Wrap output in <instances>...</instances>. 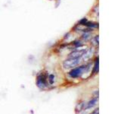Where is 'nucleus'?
<instances>
[{
    "label": "nucleus",
    "instance_id": "nucleus-1",
    "mask_svg": "<svg viewBox=\"0 0 121 114\" xmlns=\"http://www.w3.org/2000/svg\"><path fill=\"white\" fill-rule=\"evenodd\" d=\"M89 66H90V64L87 65V66H81L79 67L73 68V69H72L69 72V75L72 78H79V77H80V76L83 73H85L86 71H87L89 70Z\"/></svg>",
    "mask_w": 121,
    "mask_h": 114
},
{
    "label": "nucleus",
    "instance_id": "nucleus-2",
    "mask_svg": "<svg viewBox=\"0 0 121 114\" xmlns=\"http://www.w3.org/2000/svg\"><path fill=\"white\" fill-rule=\"evenodd\" d=\"M81 58H69L64 62L63 65L65 68H73L81 62Z\"/></svg>",
    "mask_w": 121,
    "mask_h": 114
},
{
    "label": "nucleus",
    "instance_id": "nucleus-3",
    "mask_svg": "<svg viewBox=\"0 0 121 114\" xmlns=\"http://www.w3.org/2000/svg\"><path fill=\"white\" fill-rule=\"evenodd\" d=\"M36 84L40 88H45L48 87V84L46 81V75H45L43 73H42L37 77Z\"/></svg>",
    "mask_w": 121,
    "mask_h": 114
},
{
    "label": "nucleus",
    "instance_id": "nucleus-4",
    "mask_svg": "<svg viewBox=\"0 0 121 114\" xmlns=\"http://www.w3.org/2000/svg\"><path fill=\"white\" fill-rule=\"evenodd\" d=\"M86 49H77V50L73 51L69 54V58H81L83 53L85 52Z\"/></svg>",
    "mask_w": 121,
    "mask_h": 114
},
{
    "label": "nucleus",
    "instance_id": "nucleus-5",
    "mask_svg": "<svg viewBox=\"0 0 121 114\" xmlns=\"http://www.w3.org/2000/svg\"><path fill=\"white\" fill-rule=\"evenodd\" d=\"M92 54H93V49L92 48H89V49H87V50L85 51V52L82 54L81 59L83 61H86V60L89 59L92 56Z\"/></svg>",
    "mask_w": 121,
    "mask_h": 114
},
{
    "label": "nucleus",
    "instance_id": "nucleus-6",
    "mask_svg": "<svg viewBox=\"0 0 121 114\" xmlns=\"http://www.w3.org/2000/svg\"><path fill=\"white\" fill-rule=\"evenodd\" d=\"M98 100V97H95L93 99H92L88 104H86V109H89L90 108H92L94 106H95Z\"/></svg>",
    "mask_w": 121,
    "mask_h": 114
},
{
    "label": "nucleus",
    "instance_id": "nucleus-7",
    "mask_svg": "<svg viewBox=\"0 0 121 114\" xmlns=\"http://www.w3.org/2000/svg\"><path fill=\"white\" fill-rule=\"evenodd\" d=\"M86 102L79 103V104L77 106V107H76V109H77V111H81V110L86 109Z\"/></svg>",
    "mask_w": 121,
    "mask_h": 114
},
{
    "label": "nucleus",
    "instance_id": "nucleus-8",
    "mask_svg": "<svg viewBox=\"0 0 121 114\" xmlns=\"http://www.w3.org/2000/svg\"><path fill=\"white\" fill-rule=\"evenodd\" d=\"M98 71V57H97V59H95V66H94L92 73L95 74Z\"/></svg>",
    "mask_w": 121,
    "mask_h": 114
},
{
    "label": "nucleus",
    "instance_id": "nucleus-9",
    "mask_svg": "<svg viewBox=\"0 0 121 114\" xmlns=\"http://www.w3.org/2000/svg\"><path fill=\"white\" fill-rule=\"evenodd\" d=\"M85 25L87 26V27H89V28H98V24H94V23H92V22H88V21H87L85 24Z\"/></svg>",
    "mask_w": 121,
    "mask_h": 114
},
{
    "label": "nucleus",
    "instance_id": "nucleus-10",
    "mask_svg": "<svg viewBox=\"0 0 121 114\" xmlns=\"http://www.w3.org/2000/svg\"><path fill=\"white\" fill-rule=\"evenodd\" d=\"M55 76L53 75H50L48 76V81H49V83L51 84V85H52L53 83H54V81H55Z\"/></svg>",
    "mask_w": 121,
    "mask_h": 114
},
{
    "label": "nucleus",
    "instance_id": "nucleus-11",
    "mask_svg": "<svg viewBox=\"0 0 121 114\" xmlns=\"http://www.w3.org/2000/svg\"><path fill=\"white\" fill-rule=\"evenodd\" d=\"M73 45L75 46V47H80L82 46V44L81 43V42L80 41H78V40H76L74 41V43H73Z\"/></svg>",
    "mask_w": 121,
    "mask_h": 114
},
{
    "label": "nucleus",
    "instance_id": "nucleus-12",
    "mask_svg": "<svg viewBox=\"0 0 121 114\" xmlns=\"http://www.w3.org/2000/svg\"><path fill=\"white\" fill-rule=\"evenodd\" d=\"M87 21H87V19L85 18H82V20L79 21V24H80V25H85V24H86V23Z\"/></svg>",
    "mask_w": 121,
    "mask_h": 114
},
{
    "label": "nucleus",
    "instance_id": "nucleus-13",
    "mask_svg": "<svg viewBox=\"0 0 121 114\" xmlns=\"http://www.w3.org/2000/svg\"><path fill=\"white\" fill-rule=\"evenodd\" d=\"M82 38H83L84 40H88L89 38V34H88V33H85L84 35L82 36Z\"/></svg>",
    "mask_w": 121,
    "mask_h": 114
},
{
    "label": "nucleus",
    "instance_id": "nucleus-14",
    "mask_svg": "<svg viewBox=\"0 0 121 114\" xmlns=\"http://www.w3.org/2000/svg\"><path fill=\"white\" fill-rule=\"evenodd\" d=\"M98 111H99V110H98V108H97L96 109H95L94 111L90 114H98Z\"/></svg>",
    "mask_w": 121,
    "mask_h": 114
}]
</instances>
